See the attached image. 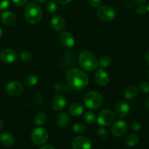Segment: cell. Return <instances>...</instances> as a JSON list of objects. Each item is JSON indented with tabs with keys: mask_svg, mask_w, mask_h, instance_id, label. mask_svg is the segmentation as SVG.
<instances>
[{
	"mask_svg": "<svg viewBox=\"0 0 149 149\" xmlns=\"http://www.w3.org/2000/svg\"><path fill=\"white\" fill-rule=\"evenodd\" d=\"M66 80L70 88L75 90H82L89 83V78L82 70L74 68L68 70L66 73Z\"/></svg>",
	"mask_w": 149,
	"mask_h": 149,
	"instance_id": "6da1fadb",
	"label": "cell"
},
{
	"mask_svg": "<svg viewBox=\"0 0 149 149\" xmlns=\"http://www.w3.org/2000/svg\"><path fill=\"white\" fill-rule=\"evenodd\" d=\"M24 15L28 23L31 24H36L42 20L43 11L39 5L31 1L26 4L24 10Z\"/></svg>",
	"mask_w": 149,
	"mask_h": 149,
	"instance_id": "7a4b0ae2",
	"label": "cell"
},
{
	"mask_svg": "<svg viewBox=\"0 0 149 149\" xmlns=\"http://www.w3.org/2000/svg\"><path fill=\"white\" fill-rule=\"evenodd\" d=\"M79 61L81 68L86 71H93L97 68L98 63L94 54L88 50H84L80 53Z\"/></svg>",
	"mask_w": 149,
	"mask_h": 149,
	"instance_id": "3957f363",
	"label": "cell"
},
{
	"mask_svg": "<svg viewBox=\"0 0 149 149\" xmlns=\"http://www.w3.org/2000/svg\"><path fill=\"white\" fill-rule=\"evenodd\" d=\"M85 106L90 109H97L102 106L103 97L100 93L97 91H90L85 95L84 97Z\"/></svg>",
	"mask_w": 149,
	"mask_h": 149,
	"instance_id": "277c9868",
	"label": "cell"
},
{
	"mask_svg": "<svg viewBox=\"0 0 149 149\" xmlns=\"http://www.w3.org/2000/svg\"><path fill=\"white\" fill-rule=\"evenodd\" d=\"M31 138V141L33 143L38 146H41L44 145L47 141L49 135H48L47 131L45 128L39 127H36L33 130Z\"/></svg>",
	"mask_w": 149,
	"mask_h": 149,
	"instance_id": "5b68a950",
	"label": "cell"
},
{
	"mask_svg": "<svg viewBox=\"0 0 149 149\" xmlns=\"http://www.w3.org/2000/svg\"><path fill=\"white\" fill-rule=\"evenodd\" d=\"M97 15L100 20L106 22H110L115 18L116 12L110 6L103 5L99 7L97 11Z\"/></svg>",
	"mask_w": 149,
	"mask_h": 149,
	"instance_id": "8992f818",
	"label": "cell"
},
{
	"mask_svg": "<svg viewBox=\"0 0 149 149\" xmlns=\"http://www.w3.org/2000/svg\"><path fill=\"white\" fill-rule=\"evenodd\" d=\"M115 119V114L112 111L105 109L101 111L97 115V123L103 127H107L111 125Z\"/></svg>",
	"mask_w": 149,
	"mask_h": 149,
	"instance_id": "52a82bcc",
	"label": "cell"
},
{
	"mask_svg": "<svg viewBox=\"0 0 149 149\" xmlns=\"http://www.w3.org/2000/svg\"><path fill=\"white\" fill-rule=\"evenodd\" d=\"M5 91L7 94L11 97H17L23 93V87L20 81H13L6 85Z\"/></svg>",
	"mask_w": 149,
	"mask_h": 149,
	"instance_id": "ba28073f",
	"label": "cell"
},
{
	"mask_svg": "<svg viewBox=\"0 0 149 149\" xmlns=\"http://www.w3.org/2000/svg\"><path fill=\"white\" fill-rule=\"evenodd\" d=\"M72 148L73 149H91V141L87 137L80 135L73 140Z\"/></svg>",
	"mask_w": 149,
	"mask_h": 149,
	"instance_id": "9c48e42d",
	"label": "cell"
},
{
	"mask_svg": "<svg viewBox=\"0 0 149 149\" xmlns=\"http://www.w3.org/2000/svg\"><path fill=\"white\" fill-rule=\"evenodd\" d=\"M17 52L15 49L7 48L0 52V61L5 64L13 63L17 60Z\"/></svg>",
	"mask_w": 149,
	"mask_h": 149,
	"instance_id": "30bf717a",
	"label": "cell"
},
{
	"mask_svg": "<svg viewBox=\"0 0 149 149\" xmlns=\"http://www.w3.org/2000/svg\"><path fill=\"white\" fill-rule=\"evenodd\" d=\"M128 129L127 122L124 120H118L111 127V133L115 137H121L125 135Z\"/></svg>",
	"mask_w": 149,
	"mask_h": 149,
	"instance_id": "8fae6325",
	"label": "cell"
},
{
	"mask_svg": "<svg viewBox=\"0 0 149 149\" xmlns=\"http://www.w3.org/2000/svg\"><path fill=\"white\" fill-rule=\"evenodd\" d=\"M59 42L63 47L65 48H71L75 45V39L71 32L63 31L60 34Z\"/></svg>",
	"mask_w": 149,
	"mask_h": 149,
	"instance_id": "7c38bea8",
	"label": "cell"
},
{
	"mask_svg": "<svg viewBox=\"0 0 149 149\" xmlns=\"http://www.w3.org/2000/svg\"><path fill=\"white\" fill-rule=\"evenodd\" d=\"M115 114L119 118H125L129 115L130 108L127 103L125 101H119L114 107Z\"/></svg>",
	"mask_w": 149,
	"mask_h": 149,
	"instance_id": "4fadbf2b",
	"label": "cell"
},
{
	"mask_svg": "<svg viewBox=\"0 0 149 149\" xmlns=\"http://www.w3.org/2000/svg\"><path fill=\"white\" fill-rule=\"evenodd\" d=\"M67 103V100L63 95H58L55 96L52 98V102H51V106L52 109L55 111H60L63 110L65 107Z\"/></svg>",
	"mask_w": 149,
	"mask_h": 149,
	"instance_id": "5bb4252c",
	"label": "cell"
},
{
	"mask_svg": "<svg viewBox=\"0 0 149 149\" xmlns=\"http://www.w3.org/2000/svg\"><path fill=\"white\" fill-rule=\"evenodd\" d=\"M95 79L100 86H106L109 82V77L107 72L103 68H99L95 74Z\"/></svg>",
	"mask_w": 149,
	"mask_h": 149,
	"instance_id": "9a60e30c",
	"label": "cell"
},
{
	"mask_svg": "<svg viewBox=\"0 0 149 149\" xmlns=\"http://www.w3.org/2000/svg\"><path fill=\"white\" fill-rule=\"evenodd\" d=\"M50 24L52 29L57 31H61L65 28V22L63 17L59 15H54L50 20Z\"/></svg>",
	"mask_w": 149,
	"mask_h": 149,
	"instance_id": "2e32d148",
	"label": "cell"
},
{
	"mask_svg": "<svg viewBox=\"0 0 149 149\" xmlns=\"http://www.w3.org/2000/svg\"><path fill=\"white\" fill-rule=\"evenodd\" d=\"M1 21L7 26H13L16 22L15 15L11 11H4L1 14Z\"/></svg>",
	"mask_w": 149,
	"mask_h": 149,
	"instance_id": "e0dca14e",
	"label": "cell"
},
{
	"mask_svg": "<svg viewBox=\"0 0 149 149\" xmlns=\"http://www.w3.org/2000/svg\"><path fill=\"white\" fill-rule=\"evenodd\" d=\"M71 122V116L67 112H61L56 117V122L58 126L61 127H65L69 125Z\"/></svg>",
	"mask_w": 149,
	"mask_h": 149,
	"instance_id": "ac0fdd59",
	"label": "cell"
},
{
	"mask_svg": "<svg viewBox=\"0 0 149 149\" xmlns=\"http://www.w3.org/2000/svg\"><path fill=\"white\" fill-rule=\"evenodd\" d=\"M84 111V108L81 103H74L70 106L69 112L72 116L78 117L83 114Z\"/></svg>",
	"mask_w": 149,
	"mask_h": 149,
	"instance_id": "d6986e66",
	"label": "cell"
},
{
	"mask_svg": "<svg viewBox=\"0 0 149 149\" xmlns=\"http://www.w3.org/2000/svg\"><path fill=\"white\" fill-rule=\"evenodd\" d=\"M0 143L6 147L13 146L15 143V138L12 134L4 132L0 135Z\"/></svg>",
	"mask_w": 149,
	"mask_h": 149,
	"instance_id": "ffe728a7",
	"label": "cell"
},
{
	"mask_svg": "<svg viewBox=\"0 0 149 149\" xmlns=\"http://www.w3.org/2000/svg\"><path fill=\"white\" fill-rule=\"evenodd\" d=\"M138 93V90L135 86L130 85L129 87L125 89V92H124V96L127 100H132L137 97Z\"/></svg>",
	"mask_w": 149,
	"mask_h": 149,
	"instance_id": "44dd1931",
	"label": "cell"
},
{
	"mask_svg": "<svg viewBox=\"0 0 149 149\" xmlns=\"http://www.w3.org/2000/svg\"><path fill=\"white\" fill-rule=\"evenodd\" d=\"M47 116L45 112H39L35 115L34 118H33L35 125L39 127L43 126L45 122H47Z\"/></svg>",
	"mask_w": 149,
	"mask_h": 149,
	"instance_id": "7402d4cb",
	"label": "cell"
},
{
	"mask_svg": "<svg viewBox=\"0 0 149 149\" xmlns=\"http://www.w3.org/2000/svg\"><path fill=\"white\" fill-rule=\"evenodd\" d=\"M139 142V138L135 134H130L125 138V143L129 147H134Z\"/></svg>",
	"mask_w": 149,
	"mask_h": 149,
	"instance_id": "603a6c76",
	"label": "cell"
},
{
	"mask_svg": "<svg viewBox=\"0 0 149 149\" xmlns=\"http://www.w3.org/2000/svg\"><path fill=\"white\" fill-rule=\"evenodd\" d=\"M72 130L75 133L79 135H83L87 132V127L83 123H76L72 126Z\"/></svg>",
	"mask_w": 149,
	"mask_h": 149,
	"instance_id": "cb8c5ba5",
	"label": "cell"
},
{
	"mask_svg": "<svg viewBox=\"0 0 149 149\" xmlns=\"http://www.w3.org/2000/svg\"><path fill=\"white\" fill-rule=\"evenodd\" d=\"M38 83V77L34 74L27 76L24 79V84L28 87H33Z\"/></svg>",
	"mask_w": 149,
	"mask_h": 149,
	"instance_id": "d4e9b609",
	"label": "cell"
},
{
	"mask_svg": "<svg viewBox=\"0 0 149 149\" xmlns=\"http://www.w3.org/2000/svg\"><path fill=\"white\" fill-rule=\"evenodd\" d=\"M84 120L87 124H90V125L93 124L96 121L95 113L90 111L85 112L84 114Z\"/></svg>",
	"mask_w": 149,
	"mask_h": 149,
	"instance_id": "484cf974",
	"label": "cell"
},
{
	"mask_svg": "<svg viewBox=\"0 0 149 149\" xmlns=\"http://www.w3.org/2000/svg\"><path fill=\"white\" fill-rule=\"evenodd\" d=\"M112 62V60L110 57L105 55V56L101 57L99 60V64L102 68H107L109 65H111Z\"/></svg>",
	"mask_w": 149,
	"mask_h": 149,
	"instance_id": "4316f807",
	"label": "cell"
},
{
	"mask_svg": "<svg viewBox=\"0 0 149 149\" xmlns=\"http://www.w3.org/2000/svg\"><path fill=\"white\" fill-rule=\"evenodd\" d=\"M32 58H33V55H32V54L29 51H23L20 55V60L26 63L31 61Z\"/></svg>",
	"mask_w": 149,
	"mask_h": 149,
	"instance_id": "83f0119b",
	"label": "cell"
},
{
	"mask_svg": "<svg viewBox=\"0 0 149 149\" xmlns=\"http://www.w3.org/2000/svg\"><path fill=\"white\" fill-rule=\"evenodd\" d=\"M57 9H58V6H57L56 3L55 1H50L47 4V10L49 13H55L56 12Z\"/></svg>",
	"mask_w": 149,
	"mask_h": 149,
	"instance_id": "f1b7e54d",
	"label": "cell"
},
{
	"mask_svg": "<svg viewBox=\"0 0 149 149\" xmlns=\"http://www.w3.org/2000/svg\"><path fill=\"white\" fill-rule=\"evenodd\" d=\"M55 90L58 93H62L64 92L67 91V87L62 82H58L57 84H55Z\"/></svg>",
	"mask_w": 149,
	"mask_h": 149,
	"instance_id": "f546056e",
	"label": "cell"
},
{
	"mask_svg": "<svg viewBox=\"0 0 149 149\" xmlns=\"http://www.w3.org/2000/svg\"><path fill=\"white\" fill-rule=\"evenodd\" d=\"M139 90L142 93L146 94L149 93V83L147 81H142L139 84Z\"/></svg>",
	"mask_w": 149,
	"mask_h": 149,
	"instance_id": "4dcf8cb0",
	"label": "cell"
},
{
	"mask_svg": "<svg viewBox=\"0 0 149 149\" xmlns=\"http://www.w3.org/2000/svg\"><path fill=\"white\" fill-rule=\"evenodd\" d=\"M108 135H109L108 131L105 128H99L97 130V135L100 139H106L108 137Z\"/></svg>",
	"mask_w": 149,
	"mask_h": 149,
	"instance_id": "1f68e13d",
	"label": "cell"
},
{
	"mask_svg": "<svg viewBox=\"0 0 149 149\" xmlns=\"http://www.w3.org/2000/svg\"><path fill=\"white\" fill-rule=\"evenodd\" d=\"M42 101H43V96H42V95L41 94V93H37V94L35 95L34 100H33L35 105H36V106L41 105Z\"/></svg>",
	"mask_w": 149,
	"mask_h": 149,
	"instance_id": "d6a6232c",
	"label": "cell"
},
{
	"mask_svg": "<svg viewBox=\"0 0 149 149\" xmlns=\"http://www.w3.org/2000/svg\"><path fill=\"white\" fill-rule=\"evenodd\" d=\"M137 13H138L139 15H144L147 12V7L145 5H143V4H140L136 9Z\"/></svg>",
	"mask_w": 149,
	"mask_h": 149,
	"instance_id": "836d02e7",
	"label": "cell"
},
{
	"mask_svg": "<svg viewBox=\"0 0 149 149\" xmlns=\"http://www.w3.org/2000/svg\"><path fill=\"white\" fill-rule=\"evenodd\" d=\"M130 128L134 131H138L141 130V124L139 122H137L135 121L132 123H131L130 125Z\"/></svg>",
	"mask_w": 149,
	"mask_h": 149,
	"instance_id": "e575fe53",
	"label": "cell"
},
{
	"mask_svg": "<svg viewBox=\"0 0 149 149\" xmlns=\"http://www.w3.org/2000/svg\"><path fill=\"white\" fill-rule=\"evenodd\" d=\"M89 4L91 7H99L101 6V0H89Z\"/></svg>",
	"mask_w": 149,
	"mask_h": 149,
	"instance_id": "d590c367",
	"label": "cell"
},
{
	"mask_svg": "<svg viewBox=\"0 0 149 149\" xmlns=\"http://www.w3.org/2000/svg\"><path fill=\"white\" fill-rule=\"evenodd\" d=\"M10 4V0H0V10H4L7 8Z\"/></svg>",
	"mask_w": 149,
	"mask_h": 149,
	"instance_id": "8d00e7d4",
	"label": "cell"
},
{
	"mask_svg": "<svg viewBox=\"0 0 149 149\" xmlns=\"http://www.w3.org/2000/svg\"><path fill=\"white\" fill-rule=\"evenodd\" d=\"M13 3L17 6H23L28 2V0H13Z\"/></svg>",
	"mask_w": 149,
	"mask_h": 149,
	"instance_id": "74e56055",
	"label": "cell"
},
{
	"mask_svg": "<svg viewBox=\"0 0 149 149\" xmlns=\"http://www.w3.org/2000/svg\"><path fill=\"white\" fill-rule=\"evenodd\" d=\"M57 1V3H58L59 4H62V5H65V4H68V3L71 2L72 0H55Z\"/></svg>",
	"mask_w": 149,
	"mask_h": 149,
	"instance_id": "f35d334b",
	"label": "cell"
},
{
	"mask_svg": "<svg viewBox=\"0 0 149 149\" xmlns=\"http://www.w3.org/2000/svg\"><path fill=\"white\" fill-rule=\"evenodd\" d=\"M39 149H55V147L51 145H45L41 147Z\"/></svg>",
	"mask_w": 149,
	"mask_h": 149,
	"instance_id": "ab89813d",
	"label": "cell"
},
{
	"mask_svg": "<svg viewBox=\"0 0 149 149\" xmlns=\"http://www.w3.org/2000/svg\"><path fill=\"white\" fill-rule=\"evenodd\" d=\"M144 58H145V60L147 62V63L149 65V50L146 52L145 55H144Z\"/></svg>",
	"mask_w": 149,
	"mask_h": 149,
	"instance_id": "60d3db41",
	"label": "cell"
},
{
	"mask_svg": "<svg viewBox=\"0 0 149 149\" xmlns=\"http://www.w3.org/2000/svg\"><path fill=\"white\" fill-rule=\"evenodd\" d=\"M144 104H145L146 108L149 110V96H148V97L146 98L145 101H144Z\"/></svg>",
	"mask_w": 149,
	"mask_h": 149,
	"instance_id": "b9f144b4",
	"label": "cell"
},
{
	"mask_svg": "<svg viewBox=\"0 0 149 149\" xmlns=\"http://www.w3.org/2000/svg\"><path fill=\"white\" fill-rule=\"evenodd\" d=\"M134 1H135L137 4H143V3H145L146 1V0H134Z\"/></svg>",
	"mask_w": 149,
	"mask_h": 149,
	"instance_id": "7bdbcfd3",
	"label": "cell"
},
{
	"mask_svg": "<svg viewBox=\"0 0 149 149\" xmlns=\"http://www.w3.org/2000/svg\"><path fill=\"white\" fill-rule=\"evenodd\" d=\"M35 2L37 3V4H44V3L46 2L47 0H34Z\"/></svg>",
	"mask_w": 149,
	"mask_h": 149,
	"instance_id": "ee69618b",
	"label": "cell"
},
{
	"mask_svg": "<svg viewBox=\"0 0 149 149\" xmlns=\"http://www.w3.org/2000/svg\"><path fill=\"white\" fill-rule=\"evenodd\" d=\"M3 127H4V122H3V121L0 119V131L2 130Z\"/></svg>",
	"mask_w": 149,
	"mask_h": 149,
	"instance_id": "f6af8a7d",
	"label": "cell"
},
{
	"mask_svg": "<svg viewBox=\"0 0 149 149\" xmlns=\"http://www.w3.org/2000/svg\"><path fill=\"white\" fill-rule=\"evenodd\" d=\"M2 34H3V31H2V29L0 28V39H1V37L2 36Z\"/></svg>",
	"mask_w": 149,
	"mask_h": 149,
	"instance_id": "bcb514c9",
	"label": "cell"
},
{
	"mask_svg": "<svg viewBox=\"0 0 149 149\" xmlns=\"http://www.w3.org/2000/svg\"><path fill=\"white\" fill-rule=\"evenodd\" d=\"M147 11L149 12V3L148 4V5H147Z\"/></svg>",
	"mask_w": 149,
	"mask_h": 149,
	"instance_id": "7dc6e473",
	"label": "cell"
},
{
	"mask_svg": "<svg viewBox=\"0 0 149 149\" xmlns=\"http://www.w3.org/2000/svg\"><path fill=\"white\" fill-rule=\"evenodd\" d=\"M148 79H149V72H148Z\"/></svg>",
	"mask_w": 149,
	"mask_h": 149,
	"instance_id": "c3c4849f",
	"label": "cell"
}]
</instances>
